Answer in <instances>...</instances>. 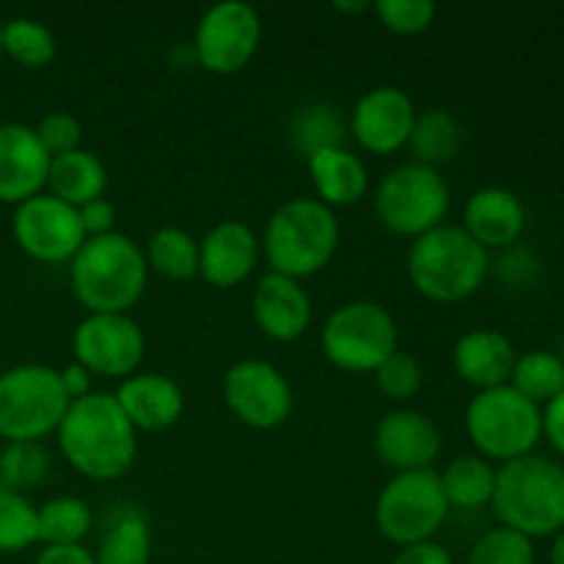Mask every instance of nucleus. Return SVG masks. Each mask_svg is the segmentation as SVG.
<instances>
[{
  "label": "nucleus",
  "instance_id": "nucleus-1",
  "mask_svg": "<svg viewBox=\"0 0 564 564\" xmlns=\"http://www.w3.org/2000/svg\"><path fill=\"white\" fill-rule=\"evenodd\" d=\"M55 441L72 471L91 482H116L135 466L138 430L113 394L91 391L83 400L69 402Z\"/></svg>",
  "mask_w": 564,
  "mask_h": 564
},
{
  "label": "nucleus",
  "instance_id": "nucleus-2",
  "mask_svg": "<svg viewBox=\"0 0 564 564\" xmlns=\"http://www.w3.org/2000/svg\"><path fill=\"white\" fill-rule=\"evenodd\" d=\"M75 301L88 314H130L149 284L147 253L132 237H91L69 262Z\"/></svg>",
  "mask_w": 564,
  "mask_h": 564
},
{
  "label": "nucleus",
  "instance_id": "nucleus-3",
  "mask_svg": "<svg viewBox=\"0 0 564 564\" xmlns=\"http://www.w3.org/2000/svg\"><path fill=\"white\" fill-rule=\"evenodd\" d=\"M341 240L336 209L314 196H292L273 209L264 224L262 257L270 273L290 279H312L323 273Z\"/></svg>",
  "mask_w": 564,
  "mask_h": 564
},
{
  "label": "nucleus",
  "instance_id": "nucleus-4",
  "mask_svg": "<svg viewBox=\"0 0 564 564\" xmlns=\"http://www.w3.org/2000/svg\"><path fill=\"white\" fill-rule=\"evenodd\" d=\"M490 507L501 527L523 538H556L564 529V468L543 455L501 463Z\"/></svg>",
  "mask_w": 564,
  "mask_h": 564
},
{
  "label": "nucleus",
  "instance_id": "nucleus-5",
  "mask_svg": "<svg viewBox=\"0 0 564 564\" xmlns=\"http://www.w3.org/2000/svg\"><path fill=\"white\" fill-rule=\"evenodd\" d=\"M490 273V253L463 231L444 224L416 237L408 248V279L433 303H463L482 290Z\"/></svg>",
  "mask_w": 564,
  "mask_h": 564
},
{
  "label": "nucleus",
  "instance_id": "nucleus-6",
  "mask_svg": "<svg viewBox=\"0 0 564 564\" xmlns=\"http://www.w3.org/2000/svg\"><path fill=\"white\" fill-rule=\"evenodd\" d=\"M466 433L485 460H518L534 455V446L543 441V408L518 394L510 383L477 391L466 408Z\"/></svg>",
  "mask_w": 564,
  "mask_h": 564
},
{
  "label": "nucleus",
  "instance_id": "nucleus-7",
  "mask_svg": "<svg viewBox=\"0 0 564 564\" xmlns=\"http://www.w3.org/2000/svg\"><path fill=\"white\" fill-rule=\"evenodd\" d=\"M372 204L386 231L416 240L446 224L452 209V193L438 169L411 160V163L391 169L378 182Z\"/></svg>",
  "mask_w": 564,
  "mask_h": 564
},
{
  "label": "nucleus",
  "instance_id": "nucleus-8",
  "mask_svg": "<svg viewBox=\"0 0 564 564\" xmlns=\"http://www.w3.org/2000/svg\"><path fill=\"white\" fill-rule=\"evenodd\" d=\"M69 397L58 369L47 364H20L0 372V438L6 444L55 435L66 416Z\"/></svg>",
  "mask_w": 564,
  "mask_h": 564
},
{
  "label": "nucleus",
  "instance_id": "nucleus-9",
  "mask_svg": "<svg viewBox=\"0 0 564 564\" xmlns=\"http://www.w3.org/2000/svg\"><path fill=\"white\" fill-rule=\"evenodd\" d=\"M397 319L375 301H350L328 314L319 347L330 367L347 375H375V369L400 350Z\"/></svg>",
  "mask_w": 564,
  "mask_h": 564
},
{
  "label": "nucleus",
  "instance_id": "nucleus-10",
  "mask_svg": "<svg viewBox=\"0 0 564 564\" xmlns=\"http://www.w3.org/2000/svg\"><path fill=\"white\" fill-rule=\"evenodd\" d=\"M449 510L452 507L435 468L405 471L394 474L380 490L378 505H375V523L391 545L405 549V545L435 540Z\"/></svg>",
  "mask_w": 564,
  "mask_h": 564
},
{
  "label": "nucleus",
  "instance_id": "nucleus-11",
  "mask_svg": "<svg viewBox=\"0 0 564 564\" xmlns=\"http://www.w3.org/2000/svg\"><path fill=\"white\" fill-rule=\"evenodd\" d=\"M262 44V17L246 0H220L209 6L193 31V58L213 75H237Z\"/></svg>",
  "mask_w": 564,
  "mask_h": 564
},
{
  "label": "nucleus",
  "instance_id": "nucleus-12",
  "mask_svg": "<svg viewBox=\"0 0 564 564\" xmlns=\"http://www.w3.org/2000/svg\"><path fill=\"white\" fill-rule=\"evenodd\" d=\"M220 389L231 416L259 433L279 430L295 411V391L290 378L264 358H242L231 364Z\"/></svg>",
  "mask_w": 564,
  "mask_h": 564
},
{
  "label": "nucleus",
  "instance_id": "nucleus-13",
  "mask_svg": "<svg viewBox=\"0 0 564 564\" xmlns=\"http://www.w3.org/2000/svg\"><path fill=\"white\" fill-rule=\"evenodd\" d=\"M72 356L91 375L124 380L141 372L147 334L130 314H86L72 334Z\"/></svg>",
  "mask_w": 564,
  "mask_h": 564
},
{
  "label": "nucleus",
  "instance_id": "nucleus-14",
  "mask_svg": "<svg viewBox=\"0 0 564 564\" xmlns=\"http://www.w3.org/2000/svg\"><path fill=\"white\" fill-rule=\"evenodd\" d=\"M11 235L25 257L42 264H69L86 242L77 209L47 191L14 207Z\"/></svg>",
  "mask_w": 564,
  "mask_h": 564
},
{
  "label": "nucleus",
  "instance_id": "nucleus-15",
  "mask_svg": "<svg viewBox=\"0 0 564 564\" xmlns=\"http://www.w3.org/2000/svg\"><path fill=\"white\" fill-rule=\"evenodd\" d=\"M416 116L419 110L405 88L375 86L356 99L347 130L364 152L386 158L408 149Z\"/></svg>",
  "mask_w": 564,
  "mask_h": 564
},
{
  "label": "nucleus",
  "instance_id": "nucleus-16",
  "mask_svg": "<svg viewBox=\"0 0 564 564\" xmlns=\"http://www.w3.org/2000/svg\"><path fill=\"white\" fill-rule=\"evenodd\" d=\"M372 446L383 466L394 468L397 474H405L433 468L444 449V441L427 413L400 408L380 419L375 427Z\"/></svg>",
  "mask_w": 564,
  "mask_h": 564
},
{
  "label": "nucleus",
  "instance_id": "nucleus-17",
  "mask_svg": "<svg viewBox=\"0 0 564 564\" xmlns=\"http://www.w3.org/2000/svg\"><path fill=\"white\" fill-rule=\"evenodd\" d=\"M262 259L257 231L242 220H220L198 240V275L218 290L248 281Z\"/></svg>",
  "mask_w": 564,
  "mask_h": 564
},
{
  "label": "nucleus",
  "instance_id": "nucleus-18",
  "mask_svg": "<svg viewBox=\"0 0 564 564\" xmlns=\"http://www.w3.org/2000/svg\"><path fill=\"white\" fill-rule=\"evenodd\" d=\"M253 323L268 339L290 345L308 330L314 319L312 297L303 281L281 273H264L251 297Z\"/></svg>",
  "mask_w": 564,
  "mask_h": 564
},
{
  "label": "nucleus",
  "instance_id": "nucleus-19",
  "mask_svg": "<svg viewBox=\"0 0 564 564\" xmlns=\"http://www.w3.org/2000/svg\"><path fill=\"white\" fill-rule=\"evenodd\" d=\"M50 154L28 124H0V204L20 207L47 187Z\"/></svg>",
  "mask_w": 564,
  "mask_h": 564
},
{
  "label": "nucleus",
  "instance_id": "nucleus-20",
  "mask_svg": "<svg viewBox=\"0 0 564 564\" xmlns=\"http://www.w3.org/2000/svg\"><path fill=\"white\" fill-rule=\"evenodd\" d=\"M463 231L485 251H505L521 240L527 229V207L510 187L488 185L468 196L463 207Z\"/></svg>",
  "mask_w": 564,
  "mask_h": 564
},
{
  "label": "nucleus",
  "instance_id": "nucleus-21",
  "mask_svg": "<svg viewBox=\"0 0 564 564\" xmlns=\"http://www.w3.org/2000/svg\"><path fill=\"white\" fill-rule=\"evenodd\" d=\"M116 402L138 433H163L185 413V394L180 383L163 372H135L113 391Z\"/></svg>",
  "mask_w": 564,
  "mask_h": 564
},
{
  "label": "nucleus",
  "instance_id": "nucleus-22",
  "mask_svg": "<svg viewBox=\"0 0 564 564\" xmlns=\"http://www.w3.org/2000/svg\"><path fill=\"white\" fill-rule=\"evenodd\" d=\"M516 358L518 352L510 336L494 328L468 330L455 341V350H452L457 378L477 391L499 389V386L510 383Z\"/></svg>",
  "mask_w": 564,
  "mask_h": 564
},
{
  "label": "nucleus",
  "instance_id": "nucleus-23",
  "mask_svg": "<svg viewBox=\"0 0 564 564\" xmlns=\"http://www.w3.org/2000/svg\"><path fill=\"white\" fill-rule=\"evenodd\" d=\"M314 185V198L330 209L356 207L369 193V169L361 154L347 147L325 149L306 160Z\"/></svg>",
  "mask_w": 564,
  "mask_h": 564
},
{
  "label": "nucleus",
  "instance_id": "nucleus-24",
  "mask_svg": "<svg viewBox=\"0 0 564 564\" xmlns=\"http://www.w3.org/2000/svg\"><path fill=\"white\" fill-rule=\"evenodd\" d=\"M105 187H108V169L88 149H75L50 160L47 193L69 207L80 209L83 204L102 198Z\"/></svg>",
  "mask_w": 564,
  "mask_h": 564
},
{
  "label": "nucleus",
  "instance_id": "nucleus-25",
  "mask_svg": "<svg viewBox=\"0 0 564 564\" xmlns=\"http://www.w3.org/2000/svg\"><path fill=\"white\" fill-rule=\"evenodd\" d=\"M347 135V119L334 102L325 99H314V102L301 105L290 119V143L301 158H312V154L325 152V149L345 147Z\"/></svg>",
  "mask_w": 564,
  "mask_h": 564
},
{
  "label": "nucleus",
  "instance_id": "nucleus-26",
  "mask_svg": "<svg viewBox=\"0 0 564 564\" xmlns=\"http://www.w3.org/2000/svg\"><path fill=\"white\" fill-rule=\"evenodd\" d=\"M97 564H149L152 562V529L138 507L116 512L108 532L94 551Z\"/></svg>",
  "mask_w": 564,
  "mask_h": 564
},
{
  "label": "nucleus",
  "instance_id": "nucleus-27",
  "mask_svg": "<svg viewBox=\"0 0 564 564\" xmlns=\"http://www.w3.org/2000/svg\"><path fill=\"white\" fill-rule=\"evenodd\" d=\"M441 488H444L449 507L457 510H479L494 501L496 468L494 463L479 455H460L446 463L438 471Z\"/></svg>",
  "mask_w": 564,
  "mask_h": 564
},
{
  "label": "nucleus",
  "instance_id": "nucleus-28",
  "mask_svg": "<svg viewBox=\"0 0 564 564\" xmlns=\"http://www.w3.org/2000/svg\"><path fill=\"white\" fill-rule=\"evenodd\" d=\"M460 143H463L460 121H457L449 110L433 108L416 116V124H413L408 149L413 152V163L438 169V165L449 163V160L457 158Z\"/></svg>",
  "mask_w": 564,
  "mask_h": 564
},
{
  "label": "nucleus",
  "instance_id": "nucleus-29",
  "mask_svg": "<svg viewBox=\"0 0 564 564\" xmlns=\"http://www.w3.org/2000/svg\"><path fill=\"white\" fill-rule=\"evenodd\" d=\"M147 264L169 281L198 279V240L180 226H160L152 231L147 248Z\"/></svg>",
  "mask_w": 564,
  "mask_h": 564
},
{
  "label": "nucleus",
  "instance_id": "nucleus-30",
  "mask_svg": "<svg viewBox=\"0 0 564 564\" xmlns=\"http://www.w3.org/2000/svg\"><path fill=\"white\" fill-rule=\"evenodd\" d=\"M36 523L42 545H83L94 529V512L77 496H55L36 507Z\"/></svg>",
  "mask_w": 564,
  "mask_h": 564
},
{
  "label": "nucleus",
  "instance_id": "nucleus-31",
  "mask_svg": "<svg viewBox=\"0 0 564 564\" xmlns=\"http://www.w3.org/2000/svg\"><path fill=\"white\" fill-rule=\"evenodd\" d=\"M510 386L543 408L564 391V358L549 350H529L516 358Z\"/></svg>",
  "mask_w": 564,
  "mask_h": 564
},
{
  "label": "nucleus",
  "instance_id": "nucleus-32",
  "mask_svg": "<svg viewBox=\"0 0 564 564\" xmlns=\"http://www.w3.org/2000/svg\"><path fill=\"white\" fill-rule=\"evenodd\" d=\"M0 36H3V55H9L14 64L25 66V69H44L53 64L55 53H58L55 33L33 17H14V20L3 22Z\"/></svg>",
  "mask_w": 564,
  "mask_h": 564
},
{
  "label": "nucleus",
  "instance_id": "nucleus-33",
  "mask_svg": "<svg viewBox=\"0 0 564 564\" xmlns=\"http://www.w3.org/2000/svg\"><path fill=\"white\" fill-rule=\"evenodd\" d=\"M47 474L50 455L42 444L20 441V444L0 446V488L25 494V490L42 485Z\"/></svg>",
  "mask_w": 564,
  "mask_h": 564
},
{
  "label": "nucleus",
  "instance_id": "nucleus-34",
  "mask_svg": "<svg viewBox=\"0 0 564 564\" xmlns=\"http://www.w3.org/2000/svg\"><path fill=\"white\" fill-rule=\"evenodd\" d=\"M39 543L36 507L25 494L0 488V554H20Z\"/></svg>",
  "mask_w": 564,
  "mask_h": 564
},
{
  "label": "nucleus",
  "instance_id": "nucleus-35",
  "mask_svg": "<svg viewBox=\"0 0 564 564\" xmlns=\"http://www.w3.org/2000/svg\"><path fill=\"white\" fill-rule=\"evenodd\" d=\"M534 540L507 527L488 529L468 551V564H534Z\"/></svg>",
  "mask_w": 564,
  "mask_h": 564
},
{
  "label": "nucleus",
  "instance_id": "nucleus-36",
  "mask_svg": "<svg viewBox=\"0 0 564 564\" xmlns=\"http://www.w3.org/2000/svg\"><path fill=\"white\" fill-rule=\"evenodd\" d=\"M375 383L386 400L408 402L422 391L424 372L422 364L411 356V352L397 350L394 356L386 358L378 369H375Z\"/></svg>",
  "mask_w": 564,
  "mask_h": 564
},
{
  "label": "nucleus",
  "instance_id": "nucleus-37",
  "mask_svg": "<svg viewBox=\"0 0 564 564\" xmlns=\"http://www.w3.org/2000/svg\"><path fill=\"white\" fill-rule=\"evenodd\" d=\"M372 11L383 22L386 31L397 33V36L424 33L438 14L435 3L430 0H380V3H372Z\"/></svg>",
  "mask_w": 564,
  "mask_h": 564
},
{
  "label": "nucleus",
  "instance_id": "nucleus-38",
  "mask_svg": "<svg viewBox=\"0 0 564 564\" xmlns=\"http://www.w3.org/2000/svg\"><path fill=\"white\" fill-rule=\"evenodd\" d=\"M33 130H36L39 141L47 149L50 158H61V154L83 149V124L69 110H53Z\"/></svg>",
  "mask_w": 564,
  "mask_h": 564
},
{
  "label": "nucleus",
  "instance_id": "nucleus-39",
  "mask_svg": "<svg viewBox=\"0 0 564 564\" xmlns=\"http://www.w3.org/2000/svg\"><path fill=\"white\" fill-rule=\"evenodd\" d=\"M77 215H80V226H83V231H86V240H91V237L110 235V231H116V220H119L116 207L105 196L83 204V207L77 209Z\"/></svg>",
  "mask_w": 564,
  "mask_h": 564
},
{
  "label": "nucleus",
  "instance_id": "nucleus-40",
  "mask_svg": "<svg viewBox=\"0 0 564 564\" xmlns=\"http://www.w3.org/2000/svg\"><path fill=\"white\" fill-rule=\"evenodd\" d=\"M391 564H455V556L438 540H424V543L397 549V556Z\"/></svg>",
  "mask_w": 564,
  "mask_h": 564
},
{
  "label": "nucleus",
  "instance_id": "nucleus-41",
  "mask_svg": "<svg viewBox=\"0 0 564 564\" xmlns=\"http://www.w3.org/2000/svg\"><path fill=\"white\" fill-rule=\"evenodd\" d=\"M33 564H97L86 545H42Z\"/></svg>",
  "mask_w": 564,
  "mask_h": 564
},
{
  "label": "nucleus",
  "instance_id": "nucleus-42",
  "mask_svg": "<svg viewBox=\"0 0 564 564\" xmlns=\"http://www.w3.org/2000/svg\"><path fill=\"white\" fill-rule=\"evenodd\" d=\"M543 435L560 455H564V391L543 405Z\"/></svg>",
  "mask_w": 564,
  "mask_h": 564
},
{
  "label": "nucleus",
  "instance_id": "nucleus-43",
  "mask_svg": "<svg viewBox=\"0 0 564 564\" xmlns=\"http://www.w3.org/2000/svg\"><path fill=\"white\" fill-rule=\"evenodd\" d=\"M58 375H61V386H64V391H66V397H69V402L83 400V397H88L94 391L91 389L94 375L88 372L86 367H80V364H77V361L66 364L64 369H58Z\"/></svg>",
  "mask_w": 564,
  "mask_h": 564
},
{
  "label": "nucleus",
  "instance_id": "nucleus-44",
  "mask_svg": "<svg viewBox=\"0 0 564 564\" xmlns=\"http://www.w3.org/2000/svg\"><path fill=\"white\" fill-rule=\"evenodd\" d=\"M334 9L336 11H341V14H361V11H372V3H369V0H356V3H352V0H347V3H334Z\"/></svg>",
  "mask_w": 564,
  "mask_h": 564
},
{
  "label": "nucleus",
  "instance_id": "nucleus-45",
  "mask_svg": "<svg viewBox=\"0 0 564 564\" xmlns=\"http://www.w3.org/2000/svg\"><path fill=\"white\" fill-rule=\"evenodd\" d=\"M551 564H564V529L554 538V545H551Z\"/></svg>",
  "mask_w": 564,
  "mask_h": 564
},
{
  "label": "nucleus",
  "instance_id": "nucleus-46",
  "mask_svg": "<svg viewBox=\"0 0 564 564\" xmlns=\"http://www.w3.org/2000/svg\"><path fill=\"white\" fill-rule=\"evenodd\" d=\"M0 55H3V36H0Z\"/></svg>",
  "mask_w": 564,
  "mask_h": 564
}]
</instances>
